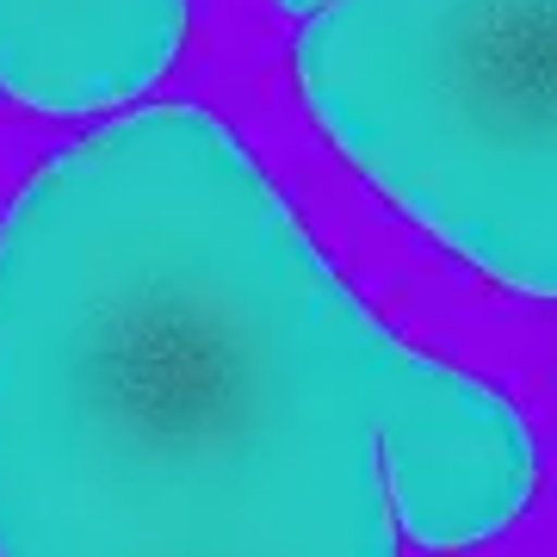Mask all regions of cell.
<instances>
[{"label":"cell","mask_w":557,"mask_h":557,"mask_svg":"<svg viewBox=\"0 0 557 557\" xmlns=\"http://www.w3.org/2000/svg\"><path fill=\"white\" fill-rule=\"evenodd\" d=\"M285 13H317V7H329V0H278Z\"/></svg>","instance_id":"5b68a950"},{"label":"cell","mask_w":557,"mask_h":557,"mask_svg":"<svg viewBox=\"0 0 557 557\" xmlns=\"http://www.w3.org/2000/svg\"><path fill=\"white\" fill-rule=\"evenodd\" d=\"M384 335L223 119L50 149L0 211V557H397Z\"/></svg>","instance_id":"6da1fadb"},{"label":"cell","mask_w":557,"mask_h":557,"mask_svg":"<svg viewBox=\"0 0 557 557\" xmlns=\"http://www.w3.org/2000/svg\"><path fill=\"white\" fill-rule=\"evenodd\" d=\"M379 465L391 520L428 552L496 539L527 508L539 471L515 403L397 335L379 354Z\"/></svg>","instance_id":"3957f363"},{"label":"cell","mask_w":557,"mask_h":557,"mask_svg":"<svg viewBox=\"0 0 557 557\" xmlns=\"http://www.w3.org/2000/svg\"><path fill=\"white\" fill-rule=\"evenodd\" d=\"M292 62L403 218L502 292L557 298V0H329Z\"/></svg>","instance_id":"7a4b0ae2"},{"label":"cell","mask_w":557,"mask_h":557,"mask_svg":"<svg viewBox=\"0 0 557 557\" xmlns=\"http://www.w3.org/2000/svg\"><path fill=\"white\" fill-rule=\"evenodd\" d=\"M186 38V0H0V94L81 119L156 87Z\"/></svg>","instance_id":"277c9868"}]
</instances>
